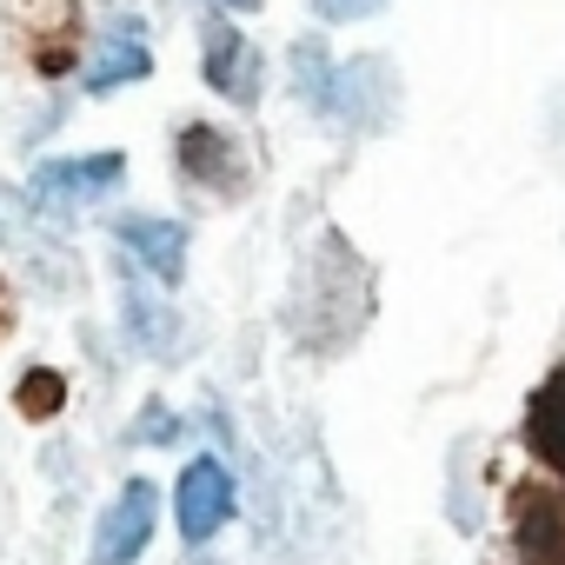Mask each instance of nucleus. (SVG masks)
<instances>
[{"label":"nucleus","instance_id":"1","mask_svg":"<svg viewBox=\"0 0 565 565\" xmlns=\"http://www.w3.org/2000/svg\"><path fill=\"white\" fill-rule=\"evenodd\" d=\"M153 525H160V492H153V479H127V486H120V499L100 512L94 565H134V558L147 552Z\"/></svg>","mask_w":565,"mask_h":565},{"label":"nucleus","instance_id":"2","mask_svg":"<svg viewBox=\"0 0 565 565\" xmlns=\"http://www.w3.org/2000/svg\"><path fill=\"white\" fill-rule=\"evenodd\" d=\"M173 519H180V539L186 545H206L226 519H233V472L220 459H193L173 486Z\"/></svg>","mask_w":565,"mask_h":565},{"label":"nucleus","instance_id":"3","mask_svg":"<svg viewBox=\"0 0 565 565\" xmlns=\"http://www.w3.org/2000/svg\"><path fill=\"white\" fill-rule=\"evenodd\" d=\"M120 180H127V160H120V153L47 160V167H34V200H41V206H87V200H107Z\"/></svg>","mask_w":565,"mask_h":565},{"label":"nucleus","instance_id":"4","mask_svg":"<svg viewBox=\"0 0 565 565\" xmlns=\"http://www.w3.org/2000/svg\"><path fill=\"white\" fill-rule=\"evenodd\" d=\"M206 87L233 107H253L259 100V54L239 28H206Z\"/></svg>","mask_w":565,"mask_h":565},{"label":"nucleus","instance_id":"5","mask_svg":"<svg viewBox=\"0 0 565 565\" xmlns=\"http://www.w3.org/2000/svg\"><path fill=\"white\" fill-rule=\"evenodd\" d=\"M114 239L160 279V287H180V273H186V226L180 220H140V213H127V220H114Z\"/></svg>","mask_w":565,"mask_h":565},{"label":"nucleus","instance_id":"6","mask_svg":"<svg viewBox=\"0 0 565 565\" xmlns=\"http://www.w3.org/2000/svg\"><path fill=\"white\" fill-rule=\"evenodd\" d=\"M180 167H186V180H200V186H213V193H239V186H246V167H239L233 140H226L220 127H200V120L180 134Z\"/></svg>","mask_w":565,"mask_h":565},{"label":"nucleus","instance_id":"7","mask_svg":"<svg viewBox=\"0 0 565 565\" xmlns=\"http://www.w3.org/2000/svg\"><path fill=\"white\" fill-rule=\"evenodd\" d=\"M512 512H519V552H525V565H565V505L552 492L525 486Z\"/></svg>","mask_w":565,"mask_h":565},{"label":"nucleus","instance_id":"8","mask_svg":"<svg viewBox=\"0 0 565 565\" xmlns=\"http://www.w3.org/2000/svg\"><path fill=\"white\" fill-rule=\"evenodd\" d=\"M525 439H532V452H539L552 472H565V373H552V380L532 393V406H525Z\"/></svg>","mask_w":565,"mask_h":565},{"label":"nucleus","instance_id":"9","mask_svg":"<svg viewBox=\"0 0 565 565\" xmlns=\"http://www.w3.org/2000/svg\"><path fill=\"white\" fill-rule=\"evenodd\" d=\"M147 74H153L147 41L114 34V41H100V54H94V67H87V94H114V87H127V81H147Z\"/></svg>","mask_w":565,"mask_h":565},{"label":"nucleus","instance_id":"10","mask_svg":"<svg viewBox=\"0 0 565 565\" xmlns=\"http://www.w3.org/2000/svg\"><path fill=\"white\" fill-rule=\"evenodd\" d=\"M127 327H134V347H147V353H173V333H180V320H173L167 307L140 300V287H127Z\"/></svg>","mask_w":565,"mask_h":565},{"label":"nucleus","instance_id":"11","mask_svg":"<svg viewBox=\"0 0 565 565\" xmlns=\"http://www.w3.org/2000/svg\"><path fill=\"white\" fill-rule=\"evenodd\" d=\"M14 406H21L28 419H54V413L67 406V380H61V373H47V366H34V373L21 380V393H14Z\"/></svg>","mask_w":565,"mask_h":565},{"label":"nucleus","instance_id":"12","mask_svg":"<svg viewBox=\"0 0 565 565\" xmlns=\"http://www.w3.org/2000/svg\"><path fill=\"white\" fill-rule=\"evenodd\" d=\"M386 8H393V0H313V14L333 21V28H340V21H373V14H386Z\"/></svg>","mask_w":565,"mask_h":565},{"label":"nucleus","instance_id":"13","mask_svg":"<svg viewBox=\"0 0 565 565\" xmlns=\"http://www.w3.org/2000/svg\"><path fill=\"white\" fill-rule=\"evenodd\" d=\"M134 433H140V439H153V446H173V433H180V426H173V413H167L160 399H147V413H140V426H134Z\"/></svg>","mask_w":565,"mask_h":565},{"label":"nucleus","instance_id":"14","mask_svg":"<svg viewBox=\"0 0 565 565\" xmlns=\"http://www.w3.org/2000/svg\"><path fill=\"white\" fill-rule=\"evenodd\" d=\"M14 327V300H8V287H0V333Z\"/></svg>","mask_w":565,"mask_h":565},{"label":"nucleus","instance_id":"15","mask_svg":"<svg viewBox=\"0 0 565 565\" xmlns=\"http://www.w3.org/2000/svg\"><path fill=\"white\" fill-rule=\"evenodd\" d=\"M220 8H226V14H253V8H259V0H220Z\"/></svg>","mask_w":565,"mask_h":565}]
</instances>
